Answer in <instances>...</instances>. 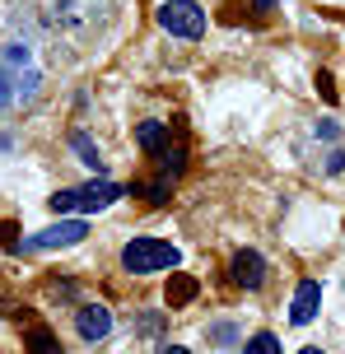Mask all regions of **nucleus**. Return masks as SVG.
Here are the masks:
<instances>
[{"mask_svg":"<svg viewBox=\"0 0 345 354\" xmlns=\"http://www.w3.org/2000/svg\"><path fill=\"white\" fill-rule=\"evenodd\" d=\"M122 196H127V187H122V182L93 177V182H84V187H66V192L47 196V205H52L56 214H93V210H108V205H117Z\"/></svg>","mask_w":345,"mask_h":354,"instance_id":"1","label":"nucleus"},{"mask_svg":"<svg viewBox=\"0 0 345 354\" xmlns=\"http://www.w3.org/2000/svg\"><path fill=\"white\" fill-rule=\"evenodd\" d=\"M122 266L131 275H154V270H178L182 266V252L164 238H131L122 248Z\"/></svg>","mask_w":345,"mask_h":354,"instance_id":"2","label":"nucleus"},{"mask_svg":"<svg viewBox=\"0 0 345 354\" xmlns=\"http://www.w3.org/2000/svg\"><path fill=\"white\" fill-rule=\"evenodd\" d=\"M159 28L173 37H187V42H196L205 33V10H201L196 0H164L159 5Z\"/></svg>","mask_w":345,"mask_h":354,"instance_id":"3","label":"nucleus"},{"mask_svg":"<svg viewBox=\"0 0 345 354\" xmlns=\"http://www.w3.org/2000/svg\"><path fill=\"white\" fill-rule=\"evenodd\" d=\"M84 233H89V224H84V219H61V224H52V229H42V233H33V238H24V243H19V252L75 248V243H84Z\"/></svg>","mask_w":345,"mask_h":354,"instance_id":"4","label":"nucleus"},{"mask_svg":"<svg viewBox=\"0 0 345 354\" xmlns=\"http://www.w3.org/2000/svg\"><path fill=\"white\" fill-rule=\"evenodd\" d=\"M229 275H234L238 289H261V284H266V257H261V252H252V248L234 252V261H229Z\"/></svg>","mask_w":345,"mask_h":354,"instance_id":"5","label":"nucleus"},{"mask_svg":"<svg viewBox=\"0 0 345 354\" xmlns=\"http://www.w3.org/2000/svg\"><path fill=\"white\" fill-rule=\"evenodd\" d=\"M75 331H80V340H93V345H98V340L112 331V313L103 303H84V308L75 313Z\"/></svg>","mask_w":345,"mask_h":354,"instance_id":"6","label":"nucleus"},{"mask_svg":"<svg viewBox=\"0 0 345 354\" xmlns=\"http://www.w3.org/2000/svg\"><path fill=\"white\" fill-rule=\"evenodd\" d=\"M317 308H322V284L317 280H304L294 289V303H290V322L294 326H308L317 317Z\"/></svg>","mask_w":345,"mask_h":354,"instance_id":"7","label":"nucleus"},{"mask_svg":"<svg viewBox=\"0 0 345 354\" xmlns=\"http://www.w3.org/2000/svg\"><path fill=\"white\" fill-rule=\"evenodd\" d=\"M136 145H140L145 154H154V159H164L168 149H173V136H168L164 122H140L136 126Z\"/></svg>","mask_w":345,"mask_h":354,"instance_id":"8","label":"nucleus"},{"mask_svg":"<svg viewBox=\"0 0 345 354\" xmlns=\"http://www.w3.org/2000/svg\"><path fill=\"white\" fill-rule=\"evenodd\" d=\"M201 294V284L187 275V270H173V280H168V289H164V299H168V308H187V303Z\"/></svg>","mask_w":345,"mask_h":354,"instance_id":"9","label":"nucleus"},{"mask_svg":"<svg viewBox=\"0 0 345 354\" xmlns=\"http://www.w3.org/2000/svg\"><path fill=\"white\" fill-rule=\"evenodd\" d=\"M71 149L80 154V163H89L93 173H103V163H108V159L98 154V145H93L89 136H84V131H71Z\"/></svg>","mask_w":345,"mask_h":354,"instance_id":"10","label":"nucleus"},{"mask_svg":"<svg viewBox=\"0 0 345 354\" xmlns=\"http://www.w3.org/2000/svg\"><path fill=\"white\" fill-rule=\"evenodd\" d=\"M24 345H28V354H61V345H56V336L47 331V326H28Z\"/></svg>","mask_w":345,"mask_h":354,"instance_id":"11","label":"nucleus"},{"mask_svg":"<svg viewBox=\"0 0 345 354\" xmlns=\"http://www.w3.org/2000/svg\"><path fill=\"white\" fill-rule=\"evenodd\" d=\"M243 354H280V340H275V331H257L243 340Z\"/></svg>","mask_w":345,"mask_h":354,"instance_id":"12","label":"nucleus"},{"mask_svg":"<svg viewBox=\"0 0 345 354\" xmlns=\"http://www.w3.org/2000/svg\"><path fill=\"white\" fill-rule=\"evenodd\" d=\"M15 103V75L5 71V61H0V112Z\"/></svg>","mask_w":345,"mask_h":354,"instance_id":"13","label":"nucleus"},{"mask_svg":"<svg viewBox=\"0 0 345 354\" xmlns=\"http://www.w3.org/2000/svg\"><path fill=\"white\" fill-rule=\"evenodd\" d=\"M313 136H317V140H336L341 126H336V122H317V126H313Z\"/></svg>","mask_w":345,"mask_h":354,"instance_id":"14","label":"nucleus"},{"mask_svg":"<svg viewBox=\"0 0 345 354\" xmlns=\"http://www.w3.org/2000/svg\"><path fill=\"white\" fill-rule=\"evenodd\" d=\"M317 93H322L327 103H336V84H331V75H327V71L317 75Z\"/></svg>","mask_w":345,"mask_h":354,"instance_id":"15","label":"nucleus"},{"mask_svg":"<svg viewBox=\"0 0 345 354\" xmlns=\"http://www.w3.org/2000/svg\"><path fill=\"white\" fill-rule=\"evenodd\" d=\"M331 173H345V149H331V159H327Z\"/></svg>","mask_w":345,"mask_h":354,"instance_id":"16","label":"nucleus"},{"mask_svg":"<svg viewBox=\"0 0 345 354\" xmlns=\"http://www.w3.org/2000/svg\"><path fill=\"white\" fill-rule=\"evenodd\" d=\"M299 354H327V350H317V345H308V350H299Z\"/></svg>","mask_w":345,"mask_h":354,"instance_id":"17","label":"nucleus"},{"mask_svg":"<svg viewBox=\"0 0 345 354\" xmlns=\"http://www.w3.org/2000/svg\"><path fill=\"white\" fill-rule=\"evenodd\" d=\"M168 354H192V350H182V345H173V350H168Z\"/></svg>","mask_w":345,"mask_h":354,"instance_id":"18","label":"nucleus"}]
</instances>
